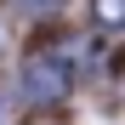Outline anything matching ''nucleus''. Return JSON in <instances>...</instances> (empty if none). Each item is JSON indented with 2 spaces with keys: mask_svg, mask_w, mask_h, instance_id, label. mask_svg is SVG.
<instances>
[{
  "mask_svg": "<svg viewBox=\"0 0 125 125\" xmlns=\"http://www.w3.org/2000/svg\"><path fill=\"white\" fill-rule=\"evenodd\" d=\"M68 62L62 57H51V51H34L29 62H23V80H17V85H23V102H40V108H46V102H57V97H68Z\"/></svg>",
  "mask_w": 125,
  "mask_h": 125,
  "instance_id": "nucleus-1",
  "label": "nucleus"
},
{
  "mask_svg": "<svg viewBox=\"0 0 125 125\" xmlns=\"http://www.w3.org/2000/svg\"><path fill=\"white\" fill-rule=\"evenodd\" d=\"M91 17H97V29L119 34L125 29V0H91Z\"/></svg>",
  "mask_w": 125,
  "mask_h": 125,
  "instance_id": "nucleus-2",
  "label": "nucleus"
},
{
  "mask_svg": "<svg viewBox=\"0 0 125 125\" xmlns=\"http://www.w3.org/2000/svg\"><path fill=\"white\" fill-rule=\"evenodd\" d=\"M17 6H23V11H46L51 0H17Z\"/></svg>",
  "mask_w": 125,
  "mask_h": 125,
  "instance_id": "nucleus-3",
  "label": "nucleus"
}]
</instances>
